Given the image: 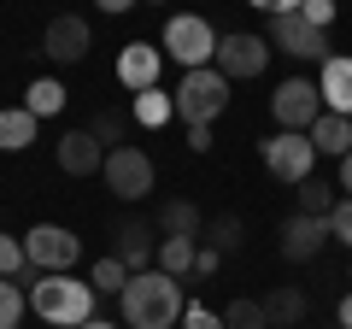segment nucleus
Wrapping results in <instances>:
<instances>
[{
	"mask_svg": "<svg viewBox=\"0 0 352 329\" xmlns=\"http://www.w3.org/2000/svg\"><path fill=\"white\" fill-rule=\"evenodd\" d=\"M118 306H124L129 329H170V323H182V312H188L182 277H170V270H135L129 288L118 294Z\"/></svg>",
	"mask_w": 352,
	"mask_h": 329,
	"instance_id": "f257e3e1",
	"label": "nucleus"
},
{
	"mask_svg": "<svg viewBox=\"0 0 352 329\" xmlns=\"http://www.w3.org/2000/svg\"><path fill=\"white\" fill-rule=\"evenodd\" d=\"M94 282H76L71 270H41L36 282H30V306H36L41 323H59V329H82L88 317H100L94 312Z\"/></svg>",
	"mask_w": 352,
	"mask_h": 329,
	"instance_id": "f03ea898",
	"label": "nucleus"
},
{
	"mask_svg": "<svg viewBox=\"0 0 352 329\" xmlns=\"http://www.w3.org/2000/svg\"><path fill=\"white\" fill-rule=\"evenodd\" d=\"M229 106V76L217 65H200V71H182V89H176V118L182 124H212Z\"/></svg>",
	"mask_w": 352,
	"mask_h": 329,
	"instance_id": "7ed1b4c3",
	"label": "nucleus"
},
{
	"mask_svg": "<svg viewBox=\"0 0 352 329\" xmlns=\"http://www.w3.org/2000/svg\"><path fill=\"white\" fill-rule=\"evenodd\" d=\"M217 41H223V36H217V30L206 24L200 12H176L170 24H164L159 47L170 53V59L182 65V71H200V65H212V59H217Z\"/></svg>",
	"mask_w": 352,
	"mask_h": 329,
	"instance_id": "20e7f679",
	"label": "nucleus"
},
{
	"mask_svg": "<svg viewBox=\"0 0 352 329\" xmlns=\"http://www.w3.org/2000/svg\"><path fill=\"white\" fill-rule=\"evenodd\" d=\"M258 153H264V171L276 182H294V189L311 177V164H317V147L305 129H276L270 141H258Z\"/></svg>",
	"mask_w": 352,
	"mask_h": 329,
	"instance_id": "39448f33",
	"label": "nucleus"
},
{
	"mask_svg": "<svg viewBox=\"0 0 352 329\" xmlns=\"http://www.w3.org/2000/svg\"><path fill=\"white\" fill-rule=\"evenodd\" d=\"M153 159L135 147V141H118L112 153H106V189L118 194V200H141V194H153Z\"/></svg>",
	"mask_w": 352,
	"mask_h": 329,
	"instance_id": "423d86ee",
	"label": "nucleus"
},
{
	"mask_svg": "<svg viewBox=\"0 0 352 329\" xmlns=\"http://www.w3.org/2000/svg\"><path fill=\"white\" fill-rule=\"evenodd\" d=\"M270 118H276L282 129H311L317 118H323V89L305 83V76L276 83V94H270Z\"/></svg>",
	"mask_w": 352,
	"mask_h": 329,
	"instance_id": "0eeeda50",
	"label": "nucleus"
},
{
	"mask_svg": "<svg viewBox=\"0 0 352 329\" xmlns=\"http://www.w3.org/2000/svg\"><path fill=\"white\" fill-rule=\"evenodd\" d=\"M270 53H276V47H270L264 36H247V30H235V36L217 41V59H212V65L229 76V83H252V76H264Z\"/></svg>",
	"mask_w": 352,
	"mask_h": 329,
	"instance_id": "6e6552de",
	"label": "nucleus"
},
{
	"mask_svg": "<svg viewBox=\"0 0 352 329\" xmlns=\"http://www.w3.org/2000/svg\"><path fill=\"white\" fill-rule=\"evenodd\" d=\"M264 41H270V47H282L288 59H317V65L329 59V30L305 24L300 12H282V18H270V30H264Z\"/></svg>",
	"mask_w": 352,
	"mask_h": 329,
	"instance_id": "1a4fd4ad",
	"label": "nucleus"
},
{
	"mask_svg": "<svg viewBox=\"0 0 352 329\" xmlns=\"http://www.w3.org/2000/svg\"><path fill=\"white\" fill-rule=\"evenodd\" d=\"M24 253H30L36 270H71L76 259H82V241H76L65 224H36L24 235Z\"/></svg>",
	"mask_w": 352,
	"mask_h": 329,
	"instance_id": "9d476101",
	"label": "nucleus"
},
{
	"mask_svg": "<svg viewBox=\"0 0 352 329\" xmlns=\"http://www.w3.org/2000/svg\"><path fill=\"white\" fill-rule=\"evenodd\" d=\"M159 71H164V53L153 47V41H129V47L118 53V83H124L129 94L159 89Z\"/></svg>",
	"mask_w": 352,
	"mask_h": 329,
	"instance_id": "9b49d317",
	"label": "nucleus"
},
{
	"mask_svg": "<svg viewBox=\"0 0 352 329\" xmlns=\"http://www.w3.org/2000/svg\"><path fill=\"white\" fill-rule=\"evenodd\" d=\"M88 41H94V36H88L82 18H76V12H59V18L47 24V36H41V53H47L53 65H76V59H88Z\"/></svg>",
	"mask_w": 352,
	"mask_h": 329,
	"instance_id": "f8f14e48",
	"label": "nucleus"
},
{
	"mask_svg": "<svg viewBox=\"0 0 352 329\" xmlns=\"http://www.w3.org/2000/svg\"><path fill=\"white\" fill-rule=\"evenodd\" d=\"M329 217H305V212H294L288 224H282V259H294V265H305V259H317L329 247Z\"/></svg>",
	"mask_w": 352,
	"mask_h": 329,
	"instance_id": "ddd939ff",
	"label": "nucleus"
},
{
	"mask_svg": "<svg viewBox=\"0 0 352 329\" xmlns=\"http://www.w3.org/2000/svg\"><path fill=\"white\" fill-rule=\"evenodd\" d=\"M59 171L65 177H94V171H106V141H94V129L59 136Z\"/></svg>",
	"mask_w": 352,
	"mask_h": 329,
	"instance_id": "4468645a",
	"label": "nucleus"
},
{
	"mask_svg": "<svg viewBox=\"0 0 352 329\" xmlns=\"http://www.w3.org/2000/svg\"><path fill=\"white\" fill-rule=\"evenodd\" d=\"M112 253L124 259L129 270H153V224H147V217H118Z\"/></svg>",
	"mask_w": 352,
	"mask_h": 329,
	"instance_id": "2eb2a0df",
	"label": "nucleus"
},
{
	"mask_svg": "<svg viewBox=\"0 0 352 329\" xmlns=\"http://www.w3.org/2000/svg\"><path fill=\"white\" fill-rule=\"evenodd\" d=\"M317 89H323V112L352 118V53H329L317 71Z\"/></svg>",
	"mask_w": 352,
	"mask_h": 329,
	"instance_id": "dca6fc26",
	"label": "nucleus"
},
{
	"mask_svg": "<svg viewBox=\"0 0 352 329\" xmlns=\"http://www.w3.org/2000/svg\"><path fill=\"white\" fill-rule=\"evenodd\" d=\"M305 136H311V147H317V153H329V159H346V153H352V118L323 112L311 129H305Z\"/></svg>",
	"mask_w": 352,
	"mask_h": 329,
	"instance_id": "f3484780",
	"label": "nucleus"
},
{
	"mask_svg": "<svg viewBox=\"0 0 352 329\" xmlns=\"http://www.w3.org/2000/svg\"><path fill=\"white\" fill-rule=\"evenodd\" d=\"M36 124H41V118L30 112V106H12V112H0V153H24L30 141H36Z\"/></svg>",
	"mask_w": 352,
	"mask_h": 329,
	"instance_id": "a211bd4d",
	"label": "nucleus"
},
{
	"mask_svg": "<svg viewBox=\"0 0 352 329\" xmlns=\"http://www.w3.org/2000/svg\"><path fill=\"white\" fill-rule=\"evenodd\" d=\"M194 253H200V241H194V235H164V241H159V270L188 277V270H194Z\"/></svg>",
	"mask_w": 352,
	"mask_h": 329,
	"instance_id": "6ab92c4d",
	"label": "nucleus"
},
{
	"mask_svg": "<svg viewBox=\"0 0 352 329\" xmlns=\"http://www.w3.org/2000/svg\"><path fill=\"white\" fill-rule=\"evenodd\" d=\"M159 235H194V241H200V206L164 200V206H159Z\"/></svg>",
	"mask_w": 352,
	"mask_h": 329,
	"instance_id": "aec40b11",
	"label": "nucleus"
},
{
	"mask_svg": "<svg viewBox=\"0 0 352 329\" xmlns=\"http://www.w3.org/2000/svg\"><path fill=\"white\" fill-rule=\"evenodd\" d=\"M129 118H135V124H147V129L170 124V118H176V94H159V89L135 94V106H129Z\"/></svg>",
	"mask_w": 352,
	"mask_h": 329,
	"instance_id": "412c9836",
	"label": "nucleus"
},
{
	"mask_svg": "<svg viewBox=\"0 0 352 329\" xmlns=\"http://www.w3.org/2000/svg\"><path fill=\"white\" fill-rule=\"evenodd\" d=\"M264 306H270V323H276V329H294V323H305V306H311V300L288 282V288H276Z\"/></svg>",
	"mask_w": 352,
	"mask_h": 329,
	"instance_id": "4be33fe9",
	"label": "nucleus"
},
{
	"mask_svg": "<svg viewBox=\"0 0 352 329\" xmlns=\"http://www.w3.org/2000/svg\"><path fill=\"white\" fill-rule=\"evenodd\" d=\"M24 106H30L36 118H53V112L65 106V83H59V76H36V83L24 89Z\"/></svg>",
	"mask_w": 352,
	"mask_h": 329,
	"instance_id": "5701e85b",
	"label": "nucleus"
},
{
	"mask_svg": "<svg viewBox=\"0 0 352 329\" xmlns=\"http://www.w3.org/2000/svg\"><path fill=\"white\" fill-rule=\"evenodd\" d=\"M223 329H276V323H270V306L264 300H247V294H241V300H229Z\"/></svg>",
	"mask_w": 352,
	"mask_h": 329,
	"instance_id": "b1692460",
	"label": "nucleus"
},
{
	"mask_svg": "<svg viewBox=\"0 0 352 329\" xmlns=\"http://www.w3.org/2000/svg\"><path fill=\"white\" fill-rule=\"evenodd\" d=\"M129 277H135V270H129V265H124L118 253H106L100 265L88 270V282H94V294H124V288H129Z\"/></svg>",
	"mask_w": 352,
	"mask_h": 329,
	"instance_id": "393cba45",
	"label": "nucleus"
},
{
	"mask_svg": "<svg viewBox=\"0 0 352 329\" xmlns=\"http://www.w3.org/2000/svg\"><path fill=\"white\" fill-rule=\"evenodd\" d=\"M335 206H340L335 182H317V177H305V182H300V212H305V217H329Z\"/></svg>",
	"mask_w": 352,
	"mask_h": 329,
	"instance_id": "a878e982",
	"label": "nucleus"
},
{
	"mask_svg": "<svg viewBox=\"0 0 352 329\" xmlns=\"http://www.w3.org/2000/svg\"><path fill=\"white\" fill-rule=\"evenodd\" d=\"M206 247L235 253V247H241V217H212V224H206Z\"/></svg>",
	"mask_w": 352,
	"mask_h": 329,
	"instance_id": "bb28decb",
	"label": "nucleus"
},
{
	"mask_svg": "<svg viewBox=\"0 0 352 329\" xmlns=\"http://www.w3.org/2000/svg\"><path fill=\"white\" fill-rule=\"evenodd\" d=\"M18 317H24V288L12 277H0V329H18Z\"/></svg>",
	"mask_w": 352,
	"mask_h": 329,
	"instance_id": "cd10ccee",
	"label": "nucleus"
},
{
	"mask_svg": "<svg viewBox=\"0 0 352 329\" xmlns=\"http://www.w3.org/2000/svg\"><path fill=\"white\" fill-rule=\"evenodd\" d=\"M24 270H30V253H24V241L0 235V277H24Z\"/></svg>",
	"mask_w": 352,
	"mask_h": 329,
	"instance_id": "c85d7f7f",
	"label": "nucleus"
},
{
	"mask_svg": "<svg viewBox=\"0 0 352 329\" xmlns=\"http://www.w3.org/2000/svg\"><path fill=\"white\" fill-rule=\"evenodd\" d=\"M94 141H124V129H129V118L124 112H94Z\"/></svg>",
	"mask_w": 352,
	"mask_h": 329,
	"instance_id": "c756f323",
	"label": "nucleus"
},
{
	"mask_svg": "<svg viewBox=\"0 0 352 329\" xmlns=\"http://www.w3.org/2000/svg\"><path fill=\"white\" fill-rule=\"evenodd\" d=\"M300 18H305V24H317V30H329V24H335V0H305Z\"/></svg>",
	"mask_w": 352,
	"mask_h": 329,
	"instance_id": "7c9ffc66",
	"label": "nucleus"
},
{
	"mask_svg": "<svg viewBox=\"0 0 352 329\" xmlns=\"http://www.w3.org/2000/svg\"><path fill=\"white\" fill-rule=\"evenodd\" d=\"M182 329H223V312H206V306H188V312H182Z\"/></svg>",
	"mask_w": 352,
	"mask_h": 329,
	"instance_id": "2f4dec72",
	"label": "nucleus"
},
{
	"mask_svg": "<svg viewBox=\"0 0 352 329\" xmlns=\"http://www.w3.org/2000/svg\"><path fill=\"white\" fill-rule=\"evenodd\" d=\"M329 229H335V235H340V241L352 247V194H346V200L335 206V212H329Z\"/></svg>",
	"mask_w": 352,
	"mask_h": 329,
	"instance_id": "473e14b6",
	"label": "nucleus"
},
{
	"mask_svg": "<svg viewBox=\"0 0 352 329\" xmlns=\"http://www.w3.org/2000/svg\"><path fill=\"white\" fill-rule=\"evenodd\" d=\"M247 6H258L264 18H282V12H300L305 0H247Z\"/></svg>",
	"mask_w": 352,
	"mask_h": 329,
	"instance_id": "72a5a7b5",
	"label": "nucleus"
},
{
	"mask_svg": "<svg viewBox=\"0 0 352 329\" xmlns=\"http://www.w3.org/2000/svg\"><path fill=\"white\" fill-rule=\"evenodd\" d=\"M217 265H223V253H217V247H200V253H194V270H200V277H212Z\"/></svg>",
	"mask_w": 352,
	"mask_h": 329,
	"instance_id": "f704fd0d",
	"label": "nucleus"
},
{
	"mask_svg": "<svg viewBox=\"0 0 352 329\" xmlns=\"http://www.w3.org/2000/svg\"><path fill=\"white\" fill-rule=\"evenodd\" d=\"M188 147H194V153L212 147V124H194V129H188Z\"/></svg>",
	"mask_w": 352,
	"mask_h": 329,
	"instance_id": "c9c22d12",
	"label": "nucleus"
},
{
	"mask_svg": "<svg viewBox=\"0 0 352 329\" xmlns=\"http://www.w3.org/2000/svg\"><path fill=\"white\" fill-rule=\"evenodd\" d=\"M94 6H100V12H129L135 0H94Z\"/></svg>",
	"mask_w": 352,
	"mask_h": 329,
	"instance_id": "e433bc0d",
	"label": "nucleus"
},
{
	"mask_svg": "<svg viewBox=\"0 0 352 329\" xmlns=\"http://www.w3.org/2000/svg\"><path fill=\"white\" fill-rule=\"evenodd\" d=\"M340 189L352 194V153H346V159H340Z\"/></svg>",
	"mask_w": 352,
	"mask_h": 329,
	"instance_id": "4c0bfd02",
	"label": "nucleus"
},
{
	"mask_svg": "<svg viewBox=\"0 0 352 329\" xmlns=\"http://www.w3.org/2000/svg\"><path fill=\"white\" fill-rule=\"evenodd\" d=\"M340 329H352V294L340 300Z\"/></svg>",
	"mask_w": 352,
	"mask_h": 329,
	"instance_id": "58836bf2",
	"label": "nucleus"
},
{
	"mask_svg": "<svg viewBox=\"0 0 352 329\" xmlns=\"http://www.w3.org/2000/svg\"><path fill=\"white\" fill-rule=\"evenodd\" d=\"M82 329H118V323H112V317H88Z\"/></svg>",
	"mask_w": 352,
	"mask_h": 329,
	"instance_id": "ea45409f",
	"label": "nucleus"
},
{
	"mask_svg": "<svg viewBox=\"0 0 352 329\" xmlns=\"http://www.w3.org/2000/svg\"><path fill=\"white\" fill-rule=\"evenodd\" d=\"M153 6H159V0H153Z\"/></svg>",
	"mask_w": 352,
	"mask_h": 329,
	"instance_id": "a19ab883",
	"label": "nucleus"
},
{
	"mask_svg": "<svg viewBox=\"0 0 352 329\" xmlns=\"http://www.w3.org/2000/svg\"><path fill=\"white\" fill-rule=\"evenodd\" d=\"M346 282H352V277H346Z\"/></svg>",
	"mask_w": 352,
	"mask_h": 329,
	"instance_id": "79ce46f5",
	"label": "nucleus"
},
{
	"mask_svg": "<svg viewBox=\"0 0 352 329\" xmlns=\"http://www.w3.org/2000/svg\"><path fill=\"white\" fill-rule=\"evenodd\" d=\"M335 329H340V323H335Z\"/></svg>",
	"mask_w": 352,
	"mask_h": 329,
	"instance_id": "37998d69",
	"label": "nucleus"
}]
</instances>
